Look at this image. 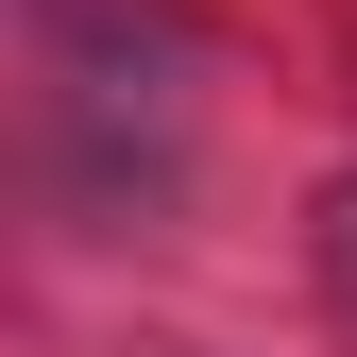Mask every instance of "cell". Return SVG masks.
Returning a JSON list of instances; mask_svg holds the SVG:
<instances>
[{"label": "cell", "instance_id": "2", "mask_svg": "<svg viewBox=\"0 0 357 357\" xmlns=\"http://www.w3.org/2000/svg\"><path fill=\"white\" fill-rule=\"evenodd\" d=\"M119 357H221V340H170V324H137V340H119Z\"/></svg>", "mask_w": 357, "mask_h": 357}, {"label": "cell", "instance_id": "1", "mask_svg": "<svg viewBox=\"0 0 357 357\" xmlns=\"http://www.w3.org/2000/svg\"><path fill=\"white\" fill-rule=\"evenodd\" d=\"M306 289H324V324L357 340V170H324V204H306Z\"/></svg>", "mask_w": 357, "mask_h": 357}]
</instances>
